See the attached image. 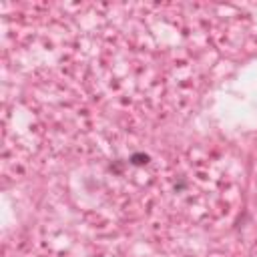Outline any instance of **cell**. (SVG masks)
Here are the masks:
<instances>
[{
  "instance_id": "cell-1",
  "label": "cell",
  "mask_w": 257,
  "mask_h": 257,
  "mask_svg": "<svg viewBox=\"0 0 257 257\" xmlns=\"http://www.w3.org/2000/svg\"><path fill=\"white\" fill-rule=\"evenodd\" d=\"M131 163L137 165V167L147 165V163H149V155H145V153H135V155H131Z\"/></svg>"
}]
</instances>
